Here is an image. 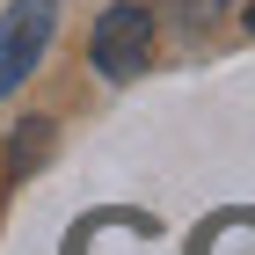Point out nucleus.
Segmentation results:
<instances>
[{
	"label": "nucleus",
	"mask_w": 255,
	"mask_h": 255,
	"mask_svg": "<svg viewBox=\"0 0 255 255\" xmlns=\"http://www.w3.org/2000/svg\"><path fill=\"white\" fill-rule=\"evenodd\" d=\"M95 73H110V80H131V73H146L153 66V7H138V0H117V7H102V22H95Z\"/></svg>",
	"instance_id": "f257e3e1"
},
{
	"label": "nucleus",
	"mask_w": 255,
	"mask_h": 255,
	"mask_svg": "<svg viewBox=\"0 0 255 255\" xmlns=\"http://www.w3.org/2000/svg\"><path fill=\"white\" fill-rule=\"evenodd\" d=\"M51 22H59V0H15L0 15V95H15V80L37 73L44 44H51Z\"/></svg>",
	"instance_id": "f03ea898"
},
{
	"label": "nucleus",
	"mask_w": 255,
	"mask_h": 255,
	"mask_svg": "<svg viewBox=\"0 0 255 255\" xmlns=\"http://www.w3.org/2000/svg\"><path fill=\"white\" fill-rule=\"evenodd\" d=\"M51 131L59 124L51 117H29V124H15V138H7V175H29V168H44V153H51Z\"/></svg>",
	"instance_id": "7ed1b4c3"
},
{
	"label": "nucleus",
	"mask_w": 255,
	"mask_h": 255,
	"mask_svg": "<svg viewBox=\"0 0 255 255\" xmlns=\"http://www.w3.org/2000/svg\"><path fill=\"white\" fill-rule=\"evenodd\" d=\"M197 255H255V219H212L204 226V241H197Z\"/></svg>",
	"instance_id": "20e7f679"
},
{
	"label": "nucleus",
	"mask_w": 255,
	"mask_h": 255,
	"mask_svg": "<svg viewBox=\"0 0 255 255\" xmlns=\"http://www.w3.org/2000/svg\"><path fill=\"white\" fill-rule=\"evenodd\" d=\"M241 22H248V37H255V0H248V7H241Z\"/></svg>",
	"instance_id": "39448f33"
}]
</instances>
